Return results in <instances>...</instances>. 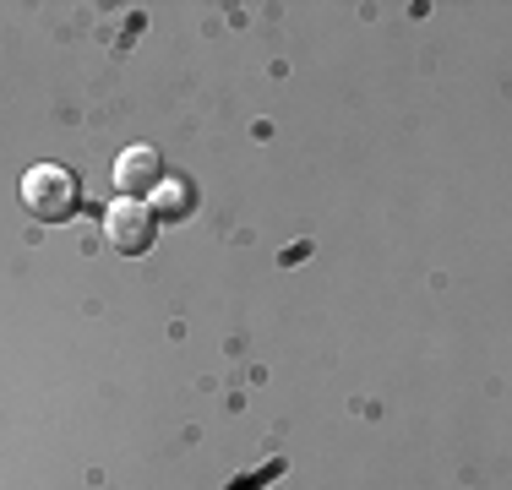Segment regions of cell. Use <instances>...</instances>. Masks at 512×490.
<instances>
[{
    "label": "cell",
    "instance_id": "277c9868",
    "mask_svg": "<svg viewBox=\"0 0 512 490\" xmlns=\"http://www.w3.org/2000/svg\"><path fill=\"white\" fill-rule=\"evenodd\" d=\"M191 207H197V191H191L186 180H164V186L153 191V207H148V213H153V218H186Z\"/></svg>",
    "mask_w": 512,
    "mask_h": 490
},
{
    "label": "cell",
    "instance_id": "6da1fadb",
    "mask_svg": "<svg viewBox=\"0 0 512 490\" xmlns=\"http://www.w3.org/2000/svg\"><path fill=\"white\" fill-rule=\"evenodd\" d=\"M22 207L44 224H66L71 213L82 207V186L66 164H33L22 175Z\"/></svg>",
    "mask_w": 512,
    "mask_h": 490
},
{
    "label": "cell",
    "instance_id": "7a4b0ae2",
    "mask_svg": "<svg viewBox=\"0 0 512 490\" xmlns=\"http://www.w3.org/2000/svg\"><path fill=\"white\" fill-rule=\"evenodd\" d=\"M104 235H109V245H115V251L142 256V251L158 240V218H153L142 202H126V196H120V202L104 213Z\"/></svg>",
    "mask_w": 512,
    "mask_h": 490
},
{
    "label": "cell",
    "instance_id": "3957f363",
    "mask_svg": "<svg viewBox=\"0 0 512 490\" xmlns=\"http://www.w3.org/2000/svg\"><path fill=\"white\" fill-rule=\"evenodd\" d=\"M115 186L126 202H142V196H153L164 186V158H158V147H126V153L115 158Z\"/></svg>",
    "mask_w": 512,
    "mask_h": 490
}]
</instances>
